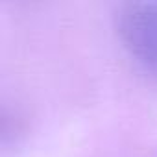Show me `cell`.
Here are the masks:
<instances>
[{
	"mask_svg": "<svg viewBox=\"0 0 157 157\" xmlns=\"http://www.w3.org/2000/svg\"><path fill=\"white\" fill-rule=\"evenodd\" d=\"M118 37L129 54L157 76V2H129L117 11Z\"/></svg>",
	"mask_w": 157,
	"mask_h": 157,
	"instance_id": "cell-1",
	"label": "cell"
}]
</instances>
